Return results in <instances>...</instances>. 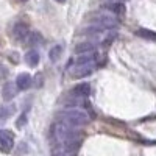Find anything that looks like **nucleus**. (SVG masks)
<instances>
[{"label":"nucleus","mask_w":156,"mask_h":156,"mask_svg":"<svg viewBox=\"0 0 156 156\" xmlns=\"http://www.w3.org/2000/svg\"><path fill=\"white\" fill-rule=\"evenodd\" d=\"M137 34L142 36V37H145V39H150V41H154V42H156V31H153V30L140 28V30H137Z\"/></svg>","instance_id":"nucleus-16"},{"label":"nucleus","mask_w":156,"mask_h":156,"mask_svg":"<svg viewBox=\"0 0 156 156\" xmlns=\"http://www.w3.org/2000/svg\"><path fill=\"white\" fill-rule=\"evenodd\" d=\"M12 112H14L12 106H0V122H5Z\"/></svg>","instance_id":"nucleus-17"},{"label":"nucleus","mask_w":156,"mask_h":156,"mask_svg":"<svg viewBox=\"0 0 156 156\" xmlns=\"http://www.w3.org/2000/svg\"><path fill=\"white\" fill-rule=\"evenodd\" d=\"M108 11H111L112 14H123L125 12V5L122 2H108L103 5Z\"/></svg>","instance_id":"nucleus-12"},{"label":"nucleus","mask_w":156,"mask_h":156,"mask_svg":"<svg viewBox=\"0 0 156 156\" xmlns=\"http://www.w3.org/2000/svg\"><path fill=\"white\" fill-rule=\"evenodd\" d=\"M92 23L103 30H114L119 27V19H115L114 14H98V16H94Z\"/></svg>","instance_id":"nucleus-3"},{"label":"nucleus","mask_w":156,"mask_h":156,"mask_svg":"<svg viewBox=\"0 0 156 156\" xmlns=\"http://www.w3.org/2000/svg\"><path fill=\"white\" fill-rule=\"evenodd\" d=\"M50 137L58 148H64L72 153H75L81 144L80 133L73 126H69L62 122H56L50 128Z\"/></svg>","instance_id":"nucleus-1"},{"label":"nucleus","mask_w":156,"mask_h":156,"mask_svg":"<svg viewBox=\"0 0 156 156\" xmlns=\"http://www.w3.org/2000/svg\"><path fill=\"white\" fill-rule=\"evenodd\" d=\"M17 90H19V89H17L16 83H11V81L5 83V84H3V87H2V97H3V100H5V101L12 100V98L16 97Z\"/></svg>","instance_id":"nucleus-7"},{"label":"nucleus","mask_w":156,"mask_h":156,"mask_svg":"<svg viewBox=\"0 0 156 156\" xmlns=\"http://www.w3.org/2000/svg\"><path fill=\"white\" fill-rule=\"evenodd\" d=\"M95 70V64H84V66H78V67H72V76L75 78H84L90 73H94Z\"/></svg>","instance_id":"nucleus-6"},{"label":"nucleus","mask_w":156,"mask_h":156,"mask_svg":"<svg viewBox=\"0 0 156 156\" xmlns=\"http://www.w3.org/2000/svg\"><path fill=\"white\" fill-rule=\"evenodd\" d=\"M62 50H64V45H61V44L53 45V47L50 48V51H48V59H50L51 62H56V61L62 56Z\"/></svg>","instance_id":"nucleus-14"},{"label":"nucleus","mask_w":156,"mask_h":156,"mask_svg":"<svg viewBox=\"0 0 156 156\" xmlns=\"http://www.w3.org/2000/svg\"><path fill=\"white\" fill-rule=\"evenodd\" d=\"M75 153H72V151H67V150H64V148H55V151H53V154L51 156H73Z\"/></svg>","instance_id":"nucleus-18"},{"label":"nucleus","mask_w":156,"mask_h":156,"mask_svg":"<svg viewBox=\"0 0 156 156\" xmlns=\"http://www.w3.org/2000/svg\"><path fill=\"white\" fill-rule=\"evenodd\" d=\"M25 123H27V112H22V115L19 117V120H17V123H16V125H17L19 128H22Z\"/></svg>","instance_id":"nucleus-19"},{"label":"nucleus","mask_w":156,"mask_h":156,"mask_svg":"<svg viewBox=\"0 0 156 156\" xmlns=\"http://www.w3.org/2000/svg\"><path fill=\"white\" fill-rule=\"evenodd\" d=\"M95 51H90V53H83V55H78L76 58H73L70 61V66L72 67H78V66H84V64H92L95 61Z\"/></svg>","instance_id":"nucleus-5"},{"label":"nucleus","mask_w":156,"mask_h":156,"mask_svg":"<svg viewBox=\"0 0 156 156\" xmlns=\"http://www.w3.org/2000/svg\"><path fill=\"white\" fill-rule=\"evenodd\" d=\"M20 2H27V0H20Z\"/></svg>","instance_id":"nucleus-21"},{"label":"nucleus","mask_w":156,"mask_h":156,"mask_svg":"<svg viewBox=\"0 0 156 156\" xmlns=\"http://www.w3.org/2000/svg\"><path fill=\"white\" fill-rule=\"evenodd\" d=\"M55 2H58V3H64L66 0H55Z\"/></svg>","instance_id":"nucleus-20"},{"label":"nucleus","mask_w":156,"mask_h":156,"mask_svg":"<svg viewBox=\"0 0 156 156\" xmlns=\"http://www.w3.org/2000/svg\"><path fill=\"white\" fill-rule=\"evenodd\" d=\"M33 84V78L30 73H19L16 78V86L19 90H27Z\"/></svg>","instance_id":"nucleus-9"},{"label":"nucleus","mask_w":156,"mask_h":156,"mask_svg":"<svg viewBox=\"0 0 156 156\" xmlns=\"http://www.w3.org/2000/svg\"><path fill=\"white\" fill-rule=\"evenodd\" d=\"M70 94H72V97H80V98L87 97L90 94V86H89V83H78L76 86H73L70 89Z\"/></svg>","instance_id":"nucleus-8"},{"label":"nucleus","mask_w":156,"mask_h":156,"mask_svg":"<svg viewBox=\"0 0 156 156\" xmlns=\"http://www.w3.org/2000/svg\"><path fill=\"white\" fill-rule=\"evenodd\" d=\"M14 147V134L9 129H2L0 131V151L9 153Z\"/></svg>","instance_id":"nucleus-4"},{"label":"nucleus","mask_w":156,"mask_h":156,"mask_svg":"<svg viewBox=\"0 0 156 156\" xmlns=\"http://www.w3.org/2000/svg\"><path fill=\"white\" fill-rule=\"evenodd\" d=\"M58 117H59V122L66 123L69 126H73V128L84 126L90 120V115L87 112H84L81 109H76V108H69L66 111H61L58 114Z\"/></svg>","instance_id":"nucleus-2"},{"label":"nucleus","mask_w":156,"mask_h":156,"mask_svg":"<svg viewBox=\"0 0 156 156\" xmlns=\"http://www.w3.org/2000/svg\"><path fill=\"white\" fill-rule=\"evenodd\" d=\"M90 51H95V44L94 42H81L75 47V53L83 55V53H90Z\"/></svg>","instance_id":"nucleus-15"},{"label":"nucleus","mask_w":156,"mask_h":156,"mask_svg":"<svg viewBox=\"0 0 156 156\" xmlns=\"http://www.w3.org/2000/svg\"><path fill=\"white\" fill-rule=\"evenodd\" d=\"M25 41H27V45L34 47V45H41L42 41H44V37H42V34L39 31H30Z\"/></svg>","instance_id":"nucleus-11"},{"label":"nucleus","mask_w":156,"mask_h":156,"mask_svg":"<svg viewBox=\"0 0 156 156\" xmlns=\"http://www.w3.org/2000/svg\"><path fill=\"white\" fill-rule=\"evenodd\" d=\"M28 27L25 23H16L14 28H12V36H14L16 41H25L28 36Z\"/></svg>","instance_id":"nucleus-10"},{"label":"nucleus","mask_w":156,"mask_h":156,"mask_svg":"<svg viewBox=\"0 0 156 156\" xmlns=\"http://www.w3.org/2000/svg\"><path fill=\"white\" fill-rule=\"evenodd\" d=\"M25 61H27L28 66L36 67L39 64V61H41V58H39V51L37 50H28L27 53H25Z\"/></svg>","instance_id":"nucleus-13"}]
</instances>
